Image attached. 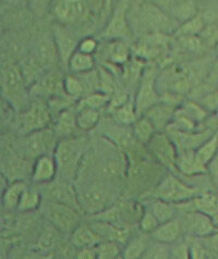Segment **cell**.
<instances>
[{"label":"cell","instance_id":"1","mask_svg":"<svg viewBox=\"0 0 218 259\" xmlns=\"http://www.w3.org/2000/svg\"><path fill=\"white\" fill-rule=\"evenodd\" d=\"M116 193L113 186L99 180L82 184L78 190V204L83 210L96 214L111 208L115 200Z\"/></svg>","mask_w":218,"mask_h":259},{"label":"cell","instance_id":"2","mask_svg":"<svg viewBox=\"0 0 218 259\" xmlns=\"http://www.w3.org/2000/svg\"><path fill=\"white\" fill-rule=\"evenodd\" d=\"M84 153V141L81 139L65 138L57 144L55 159L58 170L64 179H74L80 168Z\"/></svg>","mask_w":218,"mask_h":259},{"label":"cell","instance_id":"3","mask_svg":"<svg viewBox=\"0 0 218 259\" xmlns=\"http://www.w3.org/2000/svg\"><path fill=\"white\" fill-rule=\"evenodd\" d=\"M201 193V189L187 185L177 177L167 176L156 188L155 197L179 205L199 196Z\"/></svg>","mask_w":218,"mask_h":259},{"label":"cell","instance_id":"4","mask_svg":"<svg viewBox=\"0 0 218 259\" xmlns=\"http://www.w3.org/2000/svg\"><path fill=\"white\" fill-rule=\"evenodd\" d=\"M44 213L52 225L64 233H72L80 226V215L76 209L61 201H49Z\"/></svg>","mask_w":218,"mask_h":259},{"label":"cell","instance_id":"5","mask_svg":"<svg viewBox=\"0 0 218 259\" xmlns=\"http://www.w3.org/2000/svg\"><path fill=\"white\" fill-rule=\"evenodd\" d=\"M149 152L155 159L169 169H177L178 150L170 136L164 132H157L147 144Z\"/></svg>","mask_w":218,"mask_h":259},{"label":"cell","instance_id":"6","mask_svg":"<svg viewBox=\"0 0 218 259\" xmlns=\"http://www.w3.org/2000/svg\"><path fill=\"white\" fill-rule=\"evenodd\" d=\"M166 132L170 136V139L177 147L178 154L187 152H195L203 143L206 142L214 132L210 128L203 130V131H180L170 125L167 126Z\"/></svg>","mask_w":218,"mask_h":259},{"label":"cell","instance_id":"7","mask_svg":"<svg viewBox=\"0 0 218 259\" xmlns=\"http://www.w3.org/2000/svg\"><path fill=\"white\" fill-rule=\"evenodd\" d=\"M90 11L86 0H57L54 6L55 16L62 24L83 21L89 16Z\"/></svg>","mask_w":218,"mask_h":259},{"label":"cell","instance_id":"8","mask_svg":"<svg viewBox=\"0 0 218 259\" xmlns=\"http://www.w3.org/2000/svg\"><path fill=\"white\" fill-rule=\"evenodd\" d=\"M186 228L192 236L199 239L218 231V227L209 215L195 209L188 210L186 214Z\"/></svg>","mask_w":218,"mask_h":259},{"label":"cell","instance_id":"9","mask_svg":"<svg viewBox=\"0 0 218 259\" xmlns=\"http://www.w3.org/2000/svg\"><path fill=\"white\" fill-rule=\"evenodd\" d=\"M158 100L159 96L155 89L154 77H153L152 73L144 75L141 81L140 89L136 94L134 103L136 113L141 117L144 116L145 112H147L151 107L158 103Z\"/></svg>","mask_w":218,"mask_h":259},{"label":"cell","instance_id":"10","mask_svg":"<svg viewBox=\"0 0 218 259\" xmlns=\"http://www.w3.org/2000/svg\"><path fill=\"white\" fill-rule=\"evenodd\" d=\"M54 37H55V46L57 53L60 57V60L63 64L68 66L71 56L78 50L79 44L77 39L67 27L62 23L54 26Z\"/></svg>","mask_w":218,"mask_h":259},{"label":"cell","instance_id":"11","mask_svg":"<svg viewBox=\"0 0 218 259\" xmlns=\"http://www.w3.org/2000/svg\"><path fill=\"white\" fill-rule=\"evenodd\" d=\"M142 17L144 23L153 31L156 32H169L173 30V21L167 16V13L158 8L154 4L144 5L142 9Z\"/></svg>","mask_w":218,"mask_h":259},{"label":"cell","instance_id":"12","mask_svg":"<svg viewBox=\"0 0 218 259\" xmlns=\"http://www.w3.org/2000/svg\"><path fill=\"white\" fill-rule=\"evenodd\" d=\"M127 9L128 4L121 2L115 8L112 20L109 21L104 36L113 39H122L128 37L130 33L128 21H127Z\"/></svg>","mask_w":218,"mask_h":259},{"label":"cell","instance_id":"13","mask_svg":"<svg viewBox=\"0 0 218 259\" xmlns=\"http://www.w3.org/2000/svg\"><path fill=\"white\" fill-rule=\"evenodd\" d=\"M49 122L47 107L41 102H35L24 113L22 126L26 133H32L38 130L45 128Z\"/></svg>","mask_w":218,"mask_h":259},{"label":"cell","instance_id":"14","mask_svg":"<svg viewBox=\"0 0 218 259\" xmlns=\"http://www.w3.org/2000/svg\"><path fill=\"white\" fill-rule=\"evenodd\" d=\"M58 171L55 157L49 155H42L36 158L32 172L33 182L44 184L52 182Z\"/></svg>","mask_w":218,"mask_h":259},{"label":"cell","instance_id":"15","mask_svg":"<svg viewBox=\"0 0 218 259\" xmlns=\"http://www.w3.org/2000/svg\"><path fill=\"white\" fill-rule=\"evenodd\" d=\"M191 208L189 210H199L206 213L218 227V192H203L199 196L186 201Z\"/></svg>","mask_w":218,"mask_h":259},{"label":"cell","instance_id":"16","mask_svg":"<svg viewBox=\"0 0 218 259\" xmlns=\"http://www.w3.org/2000/svg\"><path fill=\"white\" fill-rule=\"evenodd\" d=\"M53 141L54 135L52 132L46 128L38 130V131H34L28 135L26 141L27 150L36 157L46 155L53 145Z\"/></svg>","mask_w":218,"mask_h":259},{"label":"cell","instance_id":"17","mask_svg":"<svg viewBox=\"0 0 218 259\" xmlns=\"http://www.w3.org/2000/svg\"><path fill=\"white\" fill-rule=\"evenodd\" d=\"M176 109L171 104L157 103L145 112L144 116L148 117L157 131L161 132L163 128H167L174 116Z\"/></svg>","mask_w":218,"mask_h":259},{"label":"cell","instance_id":"18","mask_svg":"<svg viewBox=\"0 0 218 259\" xmlns=\"http://www.w3.org/2000/svg\"><path fill=\"white\" fill-rule=\"evenodd\" d=\"M183 232V226L177 219H171L169 221L159 224L158 227L151 233L153 240L166 244L176 243Z\"/></svg>","mask_w":218,"mask_h":259},{"label":"cell","instance_id":"19","mask_svg":"<svg viewBox=\"0 0 218 259\" xmlns=\"http://www.w3.org/2000/svg\"><path fill=\"white\" fill-rule=\"evenodd\" d=\"M91 227L95 230L97 234L107 241H115L119 243H125L128 239V230L123 227L115 225L114 222L95 220Z\"/></svg>","mask_w":218,"mask_h":259},{"label":"cell","instance_id":"20","mask_svg":"<svg viewBox=\"0 0 218 259\" xmlns=\"http://www.w3.org/2000/svg\"><path fill=\"white\" fill-rule=\"evenodd\" d=\"M3 84L4 90L8 92V96L20 97L23 92V76L17 67H8L3 72Z\"/></svg>","mask_w":218,"mask_h":259},{"label":"cell","instance_id":"21","mask_svg":"<svg viewBox=\"0 0 218 259\" xmlns=\"http://www.w3.org/2000/svg\"><path fill=\"white\" fill-rule=\"evenodd\" d=\"M177 169L181 174L187 176H195L204 174L208 168L204 167L195 156V152H187L178 154Z\"/></svg>","mask_w":218,"mask_h":259},{"label":"cell","instance_id":"22","mask_svg":"<svg viewBox=\"0 0 218 259\" xmlns=\"http://www.w3.org/2000/svg\"><path fill=\"white\" fill-rule=\"evenodd\" d=\"M72 244L77 247H94L101 241V237L92 227L80 225L72 232Z\"/></svg>","mask_w":218,"mask_h":259},{"label":"cell","instance_id":"23","mask_svg":"<svg viewBox=\"0 0 218 259\" xmlns=\"http://www.w3.org/2000/svg\"><path fill=\"white\" fill-rule=\"evenodd\" d=\"M26 188V183L23 181H19V180L8 185V188L5 190L3 196V205L6 210L18 209L22 194H23Z\"/></svg>","mask_w":218,"mask_h":259},{"label":"cell","instance_id":"24","mask_svg":"<svg viewBox=\"0 0 218 259\" xmlns=\"http://www.w3.org/2000/svg\"><path fill=\"white\" fill-rule=\"evenodd\" d=\"M218 152V134L214 133L210 138L202 144V145L195 150V156L198 160L208 168L210 163L214 161V158Z\"/></svg>","mask_w":218,"mask_h":259},{"label":"cell","instance_id":"25","mask_svg":"<svg viewBox=\"0 0 218 259\" xmlns=\"http://www.w3.org/2000/svg\"><path fill=\"white\" fill-rule=\"evenodd\" d=\"M40 90L43 94L52 95L54 97H58L61 95V93H64V77H61L56 72L47 74L43 78L40 84Z\"/></svg>","mask_w":218,"mask_h":259},{"label":"cell","instance_id":"26","mask_svg":"<svg viewBox=\"0 0 218 259\" xmlns=\"http://www.w3.org/2000/svg\"><path fill=\"white\" fill-rule=\"evenodd\" d=\"M94 64H95V62H94L93 55L84 54L80 50H76L75 54L71 56L68 67L74 73L81 74L92 71Z\"/></svg>","mask_w":218,"mask_h":259},{"label":"cell","instance_id":"27","mask_svg":"<svg viewBox=\"0 0 218 259\" xmlns=\"http://www.w3.org/2000/svg\"><path fill=\"white\" fill-rule=\"evenodd\" d=\"M76 127H78L77 114L71 110H62L58 116L56 123L57 134L63 136V138H71Z\"/></svg>","mask_w":218,"mask_h":259},{"label":"cell","instance_id":"28","mask_svg":"<svg viewBox=\"0 0 218 259\" xmlns=\"http://www.w3.org/2000/svg\"><path fill=\"white\" fill-rule=\"evenodd\" d=\"M133 133L137 141L148 144L153 136L157 133V130L148 117L142 116L133 123Z\"/></svg>","mask_w":218,"mask_h":259},{"label":"cell","instance_id":"29","mask_svg":"<svg viewBox=\"0 0 218 259\" xmlns=\"http://www.w3.org/2000/svg\"><path fill=\"white\" fill-rule=\"evenodd\" d=\"M150 245L148 235L142 234L137 235L134 239L131 240L127 245L125 251H123V258L127 259H134V258H142L145 250L148 249Z\"/></svg>","mask_w":218,"mask_h":259},{"label":"cell","instance_id":"30","mask_svg":"<svg viewBox=\"0 0 218 259\" xmlns=\"http://www.w3.org/2000/svg\"><path fill=\"white\" fill-rule=\"evenodd\" d=\"M99 118V111L96 109H91V108L80 109L77 114L78 128L81 131H90L97 125Z\"/></svg>","mask_w":218,"mask_h":259},{"label":"cell","instance_id":"31","mask_svg":"<svg viewBox=\"0 0 218 259\" xmlns=\"http://www.w3.org/2000/svg\"><path fill=\"white\" fill-rule=\"evenodd\" d=\"M174 204L169 203V201L163 200L157 198L154 203L151 205V210L155 214L159 224L169 221L174 217Z\"/></svg>","mask_w":218,"mask_h":259},{"label":"cell","instance_id":"32","mask_svg":"<svg viewBox=\"0 0 218 259\" xmlns=\"http://www.w3.org/2000/svg\"><path fill=\"white\" fill-rule=\"evenodd\" d=\"M205 19L202 14H196L190 20L186 21L181 26L178 28L177 34L180 36H194L199 35L203 28L205 27Z\"/></svg>","mask_w":218,"mask_h":259},{"label":"cell","instance_id":"33","mask_svg":"<svg viewBox=\"0 0 218 259\" xmlns=\"http://www.w3.org/2000/svg\"><path fill=\"white\" fill-rule=\"evenodd\" d=\"M178 109L181 112H184L187 117L193 120L196 124L201 123L208 116V112L198 102H190V100H188V102H185L183 106L178 108Z\"/></svg>","mask_w":218,"mask_h":259},{"label":"cell","instance_id":"34","mask_svg":"<svg viewBox=\"0 0 218 259\" xmlns=\"http://www.w3.org/2000/svg\"><path fill=\"white\" fill-rule=\"evenodd\" d=\"M107 55L111 61L123 63L129 59V47L122 39H114L107 49Z\"/></svg>","mask_w":218,"mask_h":259},{"label":"cell","instance_id":"35","mask_svg":"<svg viewBox=\"0 0 218 259\" xmlns=\"http://www.w3.org/2000/svg\"><path fill=\"white\" fill-rule=\"evenodd\" d=\"M41 205V195L38 191L32 188H26L22 194L18 210L20 211H31Z\"/></svg>","mask_w":218,"mask_h":259},{"label":"cell","instance_id":"36","mask_svg":"<svg viewBox=\"0 0 218 259\" xmlns=\"http://www.w3.org/2000/svg\"><path fill=\"white\" fill-rule=\"evenodd\" d=\"M109 96L106 93H94L86 97H83L78 104V110L84 109V108H91V109L99 110L109 103Z\"/></svg>","mask_w":218,"mask_h":259},{"label":"cell","instance_id":"37","mask_svg":"<svg viewBox=\"0 0 218 259\" xmlns=\"http://www.w3.org/2000/svg\"><path fill=\"white\" fill-rule=\"evenodd\" d=\"M98 259H114L120 255V247L118 242L115 241H104L97 243L94 246Z\"/></svg>","mask_w":218,"mask_h":259},{"label":"cell","instance_id":"38","mask_svg":"<svg viewBox=\"0 0 218 259\" xmlns=\"http://www.w3.org/2000/svg\"><path fill=\"white\" fill-rule=\"evenodd\" d=\"M171 12L173 14V17L176 18V20L181 21L183 23L198 14L195 4L192 0H186V2L177 4L174 6V8L172 9Z\"/></svg>","mask_w":218,"mask_h":259},{"label":"cell","instance_id":"39","mask_svg":"<svg viewBox=\"0 0 218 259\" xmlns=\"http://www.w3.org/2000/svg\"><path fill=\"white\" fill-rule=\"evenodd\" d=\"M171 257V247L169 244L157 242L150 244L148 249L145 250V253L142 258L145 259H166Z\"/></svg>","mask_w":218,"mask_h":259},{"label":"cell","instance_id":"40","mask_svg":"<svg viewBox=\"0 0 218 259\" xmlns=\"http://www.w3.org/2000/svg\"><path fill=\"white\" fill-rule=\"evenodd\" d=\"M136 109L135 105L126 102L122 106L118 107L115 112V118L119 123L132 124L136 121Z\"/></svg>","mask_w":218,"mask_h":259},{"label":"cell","instance_id":"41","mask_svg":"<svg viewBox=\"0 0 218 259\" xmlns=\"http://www.w3.org/2000/svg\"><path fill=\"white\" fill-rule=\"evenodd\" d=\"M65 95L71 98H81L85 92L83 82L76 75H67L64 77Z\"/></svg>","mask_w":218,"mask_h":259},{"label":"cell","instance_id":"42","mask_svg":"<svg viewBox=\"0 0 218 259\" xmlns=\"http://www.w3.org/2000/svg\"><path fill=\"white\" fill-rule=\"evenodd\" d=\"M139 224L144 233L151 234L158 227L159 222L151 209H145Z\"/></svg>","mask_w":218,"mask_h":259},{"label":"cell","instance_id":"43","mask_svg":"<svg viewBox=\"0 0 218 259\" xmlns=\"http://www.w3.org/2000/svg\"><path fill=\"white\" fill-rule=\"evenodd\" d=\"M198 103L204 108V109L209 112H215L218 110V90L209 92L207 94L203 95Z\"/></svg>","mask_w":218,"mask_h":259},{"label":"cell","instance_id":"44","mask_svg":"<svg viewBox=\"0 0 218 259\" xmlns=\"http://www.w3.org/2000/svg\"><path fill=\"white\" fill-rule=\"evenodd\" d=\"M199 36L202 41H204L205 44L215 47L218 41V26L215 24L205 25Z\"/></svg>","mask_w":218,"mask_h":259},{"label":"cell","instance_id":"45","mask_svg":"<svg viewBox=\"0 0 218 259\" xmlns=\"http://www.w3.org/2000/svg\"><path fill=\"white\" fill-rule=\"evenodd\" d=\"M171 257L178 259L190 258V244L188 242H179L171 247Z\"/></svg>","mask_w":218,"mask_h":259},{"label":"cell","instance_id":"46","mask_svg":"<svg viewBox=\"0 0 218 259\" xmlns=\"http://www.w3.org/2000/svg\"><path fill=\"white\" fill-rule=\"evenodd\" d=\"M207 249L203 243L202 239L201 241L194 239V241L190 244V258L193 259H203L206 257Z\"/></svg>","mask_w":218,"mask_h":259},{"label":"cell","instance_id":"47","mask_svg":"<svg viewBox=\"0 0 218 259\" xmlns=\"http://www.w3.org/2000/svg\"><path fill=\"white\" fill-rule=\"evenodd\" d=\"M97 49V41L96 39H94L92 37H85L81 41L79 42L78 50L82 52L84 54H90L93 55L96 52Z\"/></svg>","mask_w":218,"mask_h":259},{"label":"cell","instance_id":"48","mask_svg":"<svg viewBox=\"0 0 218 259\" xmlns=\"http://www.w3.org/2000/svg\"><path fill=\"white\" fill-rule=\"evenodd\" d=\"M202 241L204 243L207 250L218 256V231L214 232L213 234H210L208 236L202 237Z\"/></svg>","mask_w":218,"mask_h":259},{"label":"cell","instance_id":"49","mask_svg":"<svg viewBox=\"0 0 218 259\" xmlns=\"http://www.w3.org/2000/svg\"><path fill=\"white\" fill-rule=\"evenodd\" d=\"M79 259H95L97 258L95 248L94 247H81L77 253Z\"/></svg>","mask_w":218,"mask_h":259},{"label":"cell","instance_id":"50","mask_svg":"<svg viewBox=\"0 0 218 259\" xmlns=\"http://www.w3.org/2000/svg\"><path fill=\"white\" fill-rule=\"evenodd\" d=\"M152 4H154L164 11H172L174 6L177 5L176 0H153Z\"/></svg>","mask_w":218,"mask_h":259},{"label":"cell","instance_id":"51","mask_svg":"<svg viewBox=\"0 0 218 259\" xmlns=\"http://www.w3.org/2000/svg\"><path fill=\"white\" fill-rule=\"evenodd\" d=\"M210 174H212V180L218 192V162L210 163Z\"/></svg>","mask_w":218,"mask_h":259},{"label":"cell","instance_id":"52","mask_svg":"<svg viewBox=\"0 0 218 259\" xmlns=\"http://www.w3.org/2000/svg\"><path fill=\"white\" fill-rule=\"evenodd\" d=\"M100 78H103V80H99V82L100 83H103V84H101V85H104V76L103 75H100ZM113 84V81L112 80H108V81H106V86H105V88L107 89V92H108V89H109V86H111Z\"/></svg>","mask_w":218,"mask_h":259},{"label":"cell","instance_id":"53","mask_svg":"<svg viewBox=\"0 0 218 259\" xmlns=\"http://www.w3.org/2000/svg\"><path fill=\"white\" fill-rule=\"evenodd\" d=\"M217 258H218V256H217Z\"/></svg>","mask_w":218,"mask_h":259}]
</instances>
